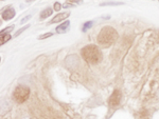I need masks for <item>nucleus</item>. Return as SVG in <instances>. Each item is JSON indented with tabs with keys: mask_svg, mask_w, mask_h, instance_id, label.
I'll return each instance as SVG.
<instances>
[{
	"mask_svg": "<svg viewBox=\"0 0 159 119\" xmlns=\"http://www.w3.org/2000/svg\"><path fill=\"white\" fill-rule=\"evenodd\" d=\"M69 27H70V21L66 20L65 22H63L61 25H58V27H56V33H58V34H64L65 32L68 31Z\"/></svg>",
	"mask_w": 159,
	"mask_h": 119,
	"instance_id": "nucleus-6",
	"label": "nucleus"
},
{
	"mask_svg": "<svg viewBox=\"0 0 159 119\" xmlns=\"http://www.w3.org/2000/svg\"><path fill=\"white\" fill-rule=\"evenodd\" d=\"M92 24H93V22L92 21H87L85 24H84V27H83V29H82V31L83 32H86L88 29H90V27H92Z\"/></svg>",
	"mask_w": 159,
	"mask_h": 119,
	"instance_id": "nucleus-11",
	"label": "nucleus"
},
{
	"mask_svg": "<svg viewBox=\"0 0 159 119\" xmlns=\"http://www.w3.org/2000/svg\"><path fill=\"white\" fill-rule=\"evenodd\" d=\"M61 9V6L60 2H55V3H54V10H55V11H60Z\"/></svg>",
	"mask_w": 159,
	"mask_h": 119,
	"instance_id": "nucleus-15",
	"label": "nucleus"
},
{
	"mask_svg": "<svg viewBox=\"0 0 159 119\" xmlns=\"http://www.w3.org/2000/svg\"><path fill=\"white\" fill-rule=\"evenodd\" d=\"M52 33H46L45 35H42V36H39L38 37V39H40V40H43V39H46V38H48V37H51L52 36Z\"/></svg>",
	"mask_w": 159,
	"mask_h": 119,
	"instance_id": "nucleus-14",
	"label": "nucleus"
},
{
	"mask_svg": "<svg viewBox=\"0 0 159 119\" xmlns=\"http://www.w3.org/2000/svg\"><path fill=\"white\" fill-rule=\"evenodd\" d=\"M74 4H64V7H72Z\"/></svg>",
	"mask_w": 159,
	"mask_h": 119,
	"instance_id": "nucleus-18",
	"label": "nucleus"
},
{
	"mask_svg": "<svg viewBox=\"0 0 159 119\" xmlns=\"http://www.w3.org/2000/svg\"><path fill=\"white\" fill-rule=\"evenodd\" d=\"M122 98V94L119 90H115L114 93L111 94V96L109 97L108 103H109V107L110 108H116L117 105H119L120 101H121Z\"/></svg>",
	"mask_w": 159,
	"mask_h": 119,
	"instance_id": "nucleus-4",
	"label": "nucleus"
},
{
	"mask_svg": "<svg viewBox=\"0 0 159 119\" xmlns=\"http://www.w3.org/2000/svg\"><path fill=\"white\" fill-rule=\"evenodd\" d=\"M13 29H14V25H10L9 27H7V29L2 30V31H1V33H0V36H3V35L7 34V33H9V32H11Z\"/></svg>",
	"mask_w": 159,
	"mask_h": 119,
	"instance_id": "nucleus-10",
	"label": "nucleus"
},
{
	"mask_svg": "<svg viewBox=\"0 0 159 119\" xmlns=\"http://www.w3.org/2000/svg\"><path fill=\"white\" fill-rule=\"evenodd\" d=\"M31 18V16H25V18H24V19H21V21H20V23H25L27 20H29Z\"/></svg>",
	"mask_w": 159,
	"mask_h": 119,
	"instance_id": "nucleus-17",
	"label": "nucleus"
},
{
	"mask_svg": "<svg viewBox=\"0 0 159 119\" xmlns=\"http://www.w3.org/2000/svg\"><path fill=\"white\" fill-rule=\"evenodd\" d=\"M30 96V88L25 85H18L14 91V94H13V97L14 99L19 103L25 102V100L29 98Z\"/></svg>",
	"mask_w": 159,
	"mask_h": 119,
	"instance_id": "nucleus-3",
	"label": "nucleus"
},
{
	"mask_svg": "<svg viewBox=\"0 0 159 119\" xmlns=\"http://www.w3.org/2000/svg\"><path fill=\"white\" fill-rule=\"evenodd\" d=\"M97 39H98L99 44L103 45V47H110L114 42L117 41L118 33L114 27H104L103 29L100 31Z\"/></svg>",
	"mask_w": 159,
	"mask_h": 119,
	"instance_id": "nucleus-1",
	"label": "nucleus"
},
{
	"mask_svg": "<svg viewBox=\"0 0 159 119\" xmlns=\"http://www.w3.org/2000/svg\"><path fill=\"white\" fill-rule=\"evenodd\" d=\"M82 56L86 62L90 64H97L102 60V52L97 45L89 44L82 49Z\"/></svg>",
	"mask_w": 159,
	"mask_h": 119,
	"instance_id": "nucleus-2",
	"label": "nucleus"
},
{
	"mask_svg": "<svg viewBox=\"0 0 159 119\" xmlns=\"http://www.w3.org/2000/svg\"><path fill=\"white\" fill-rule=\"evenodd\" d=\"M69 2H71V3H81L82 2V0H68Z\"/></svg>",
	"mask_w": 159,
	"mask_h": 119,
	"instance_id": "nucleus-16",
	"label": "nucleus"
},
{
	"mask_svg": "<svg viewBox=\"0 0 159 119\" xmlns=\"http://www.w3.org/2000/svg\"><path fill=\"white\" fill-rule=\"evenodd\" d=\"M30 27V24H28V25H25V27H22V29H20V30H18V31H17L16 33H15V35H14V36L15 37H17V36H19V35L20 34H21V33H24L25 31V30H27L28 29V27Z\"/></svg>",
	"mask_w": 159,
	"mask_h": 119,
	"instance_id": "nucleus-13",
	"label": "nucleus"
},
{
	"mask_svg": "<svg viewBox=\"0 0 159 119\" xmlns=\"http://www.w3.org/2000/svg\"><path fill=\"white\" fill-rule=\"evenodd\" d=\"M70 16V13L69 12H65V13H61V14H57L56 16L53 18L52 20L50 21V23H57V22H61V21H64L66 18Z\"/></svg>",
	"mask_w": 159,
	"mask_h": 119,
	"instance_id": "nucleus-5",
	"label": "nucleus"
},
{
	"mask_svg": "<svg viewBox=\"0 0 159 119\" xmlns=\"http://www.w3.org/2000/svg\"><path fill=\"white\" fill-rule=\"evenodd\" d=\"M27 2H30V1H33V0H25Z\"/></svg>",
	"mask_w": 159,
	"mask_h": 119,
	"instance_id": "nucleus-19",
	"label": "nucleus"
},
{
	"mask_svg": "<svg viewBox=\"0 0 159 119\" xmlns=\"http://www.w3.org/2000/svg\"><path fill=\"white\" fill-rule=\"evenodd\" d=\"M121 4H123L122 2H103V3H101V6H121Z\"/></svg>",
	"mask_w": 159,
	"mask_h": 119,
	"instance_id": "nucleus-12",
	"label": "nucleus"
},
{
	"mask_svg": "<svg viewBox=\"0 0 159 119\" xmlns=\"http://www.w3.org/2000/svg\"><path fill=\"white\" fill-rule=\"evenodd\" d=\"M52 13H53V10L51 9V7L45 9L42 13H40V20H43V19L47 18V17H50L51 15H52Z\"/></svg>",
	"mask_w": 159,
	"mask_h": 119,
	"instance_id": "nucleus-8",
	"label": "nucleus"
},
{
	"mask_svg": "<svg viewBox=\"0 0 159 119\" xmlns=\"http://www.w3.org/2000/svg\"><path fill=\"white\" fill-rule=\"evenodd\" d=\"M15 16V10L14 9H7L2 12V18L4 20H11Z\"/></svg>",
	"mask_w": 159,
	"mask_h": 119,
	"instance_id": "nucleus-7",
	"label": "nucleus"
},
{
	"mask_svg": "<svg viewBox=\"0 0 159 119\" xmlns=\"http://www.w3.org/2000/svg\"><path fill=\"white\" fill-rule=\"evenodd\" d=\"M0 38H1V40H0V44H3V43H6V42L9 41V40L12 38V36L10 34H6V35H3V36H0Z\"/></svg>",
	"mask_w": 159,
	"mask_h": 119,
	"instance_id": "nucleus-9",
	"label": "nucleus"
}]
</instances>
